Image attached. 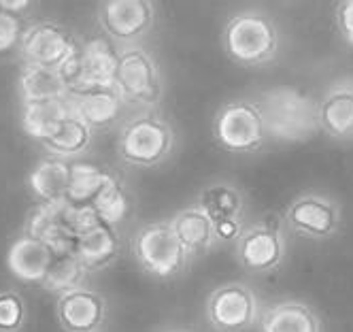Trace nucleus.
I'll return each mask as SVG.
<instances>
[{
	"mask_svg": "<svg viewBox=\"0 0 353 332\" xmlns=\"http://www.w3.org/2000/svg\"><path fill=\"white\" fill-rule=\"evenodd\" d=\"M281 28L264 9H241L225 19L221 28V47L234 64L260 68L272 64L281 54Z\"/></svg>",
	"mask_w": 353,
	"mask_h": 332,
	"instance_id": "nucleus-1",
	"label": "nucleus"
},
{
	"mask_svg": "<svg viewBox=\"0 0 353 332\" xmlns=\"http://www.w3.org/2000/svg\"><path fill=\"white\" fill-rule=\"evenodd\" d=\"M256 100L262 107L270 141L300 143L319 130L315 100L307 94L281 86L262 92Z\"/></svg>",
	"mask_w": 353,
	"mask_h": 332,
	"instance_id": "nucleus-2",
	"label": "nucleus"
},
{
	"mask_svg": "<svg viewBox=\"0 0 353 332\" xmlns=\"http://www.w3.org/2000/svg\"><path fill=\"white\" fill-rule=\"evenodd\" d=\"M174 143L176 137L170 121L156 111H143L121 126L117 156L130 166L151 168L170 158Z\"/></svg>",
	"mask_w": 353,
	"mask_h": 332,
	"instance_id": "nucleus-3",
	"label": "nucleus"
},
{
	"mask_svg": "<svg viewBox=\"0 0 353 332\" xmlns=\"http://www.w3.org/2000/svg\"><path fill=\"white\" fill-rule=\"evenodd\" d=\"M211 130L221 149L239 156L256 153L270 141L262 107L256 98L247 96L223 102L213 117Z\"/></svg>",
	"mask_w": 353,
	"mask_h": 332,
	"instance_id": "nucleus-4",
	"label": "nucleus"
},
{
	"mask_svg": "<svg viewBox=\"0 0 353 332\" xmlns=\"http://www.w3.org/2000/svg\"><path fill=\"white\" fill-rule=\"evenodd\" d=\"M132 255L139 266L156 279H174L183 275L192 260L168 219L141 226L132 237Z\"/></svg>",
	"mask_w": 353,
	"mask_h": 332,
	"instance_id": "nucleus-5",
	"label": "nucleus"
},
{
	"mask_svg": "<svg viewBox=\"0 0 353 332\" xmlns=\"http://www.w3.org/2000/svg\"><path fill=\"white\" fill-rule=\"evenodd\" d=\"M115 88L125 105L154 111L164 98V77L158 60L143 45L119 47V68Z\"/></svg>",
	"mask_w": 353,
	"mask_h": 332,
	"instance_id": "nucleus-6",
	"label": "nucleus"
},
{
	"mask_svg": "<svg viewBox=\"0 0 353 332\" xmlns=\"http://www.w3.org/2000/svg\"><path fill=\"white\" fill-rule=\"evenodd\" d=\"M119 68V47L107 37H92L79 45L74 56L60 66L66 96L88 88H113Z\"/></svg>",
	"mask_w": 353,
	"mask_h": 332,
	"instance_id": "nucleus-7",
	"label": "nucleus"
},
{
	"mask_svg": "<svg viewBox=\"0 0 353 332\" xmlns=\"http://www.w3.org/2000/svg\"><path fill=\"white\" fill-rule=\"evenodd\" d=\"M205 315L217 332H247L260 324L262 302L251 286L225 281L207 296Z\"/></svg>",
	"mask_w": 353,
	"mask_h": 332,
	"instance_id": "nucleus-8",
	"label": "nucleus"
},
{
	"mask_svg": "<svg viewBox=\"0 0 353 332\" xmlns=\"http://www.w3.org/2000/svg\"><path fill=\"white\" fill-rule=\"evenodd\" d=\"M234 255L241 268L251 275L274 273L285 262L288 255V241L281 224L258 219L249 226H243L236 237Z\"/></svg>",
	"mask_w": 353,
	"mask_h": 332,
	"instance_id": "nucleus-9",
	"label": "nucleus"
},
{
	"mask_svg": "<svg viewBox=\"0 0 353 332\" xmlns=\"http://www.w3.org/2000/svg\"><path fill=\"white\" fill-rule=\"evenodd\" d=\"M98 26L117 47L139 45L156 26V5L149 0H105L96 9Z\"/></svg>",
	"mask_w": 353,
	"mask_h": 332,
	"instance_id": "nucleus-10",
	"label": "nucleus"
},
{
	"mask_svg": "<svg viewBox=\"0 0 353 332\" xmlns=\"http://www.w3.org/2000/svg\"><path fill=\"white\" fill-rule=\"evenodd\" d=\"M79 45L81 43L64 23L56 19H39L30 21L23 30L19 56L23 64L60 68L74 56Z\"/></svg>",
	"mask_w": 353,
	"mask_h": 332,
	"instance_id": "nucleus-11",
	"label": "nucleus"
},
{
	"mask_svg": "<svg viewBox=\"0 0 353 332\" xmlns=\"http://www.w3.org/2000/svg\"><path fill=\"white\" fill-rule=\"evenodd\" d=\"M285 226L294 235L311 241H327L341 230V204L317 192H305L290 200L283 213Z\"/></svg>",
	"mask_w": 353,
	"mask_h": 332,
	"instance_id": "nucleus-12",
	"label": "nucleus"
},
{
	"mask_svg": "<svg viewBox=\"0 0 353 332\" xmlns=\"http://www.w3.org/2000/svg\"><path fill=\"white\" fill-rule=\"evenodd\" d=\"M196 207L217 228L219 241L236 239L245 222V196L230 182H211L196 196Z\"/></svg>",
	"mask_w": 353,
	"mask_h": 332,
	"instance_id": "nucleus-13",
	"label": "nucleus"
},
{
	"mask_svg": "<svg viewBox=\"0 0 353 332\" xmlns=\"http://www.w3.org/2000/svg\"><path fill=\"white\" fill-rule=\"evenodd\" d=\"M56 315L64 332H103L109 304L98 290L79 286L58 296Z\"/></svg>",
	"mask_w": 353,
	"mask_h": 332,
	"instance_id": "nucleus-14",
	"label": "nucleus"
},
{
	"mask_svg": "<svg viewBox=\"0 0 353 332\" xmlns=\"http://www.w3.org/2000/svg\"><path fill=\"white\" fill-rule=\"evenodd\" d=\"M315 107L321 133L334 141H353V75L332 81Z\"/></svg>",
	"mask_w": 353,
	"mask_h": 332,
	"instance_id": "nucleus-15",
	"label": "nucleus"
},
{
	"mask_svg": "<svg viewBox=\"0 0 353 332\" xmlns=\"http://www.w3.org/2000/svg\"><path fill=\"white\" fill-rule=\"evenodd\" d=\"M58 251L43 239L21 233L7 251V268L23 284L43 286L49 271L56 262Z\"/></svg>",
	"mask_w": 353,
	"mask_h": 332,
	"instance_id": "nucleus-16",
	"label": "nucleus"
},
{
	"mask_svg": "<svg viewBox=\"0 0 353 332\" xmlns=\"http://www.w3.org/2000/svg\"><path fill=\"white\" fill-rule=\"evenodd\" d=\"M68 102L72 115H77L92 130H107L111 128L121 111H123V98L119 90L113 88H88L79 92H70Z\"/></svg>",
	"mask_w": 353,
	"mask_h": 332,
	"instance_id": "nucleus-17",
	"label": "nucleus"
},
{
	"mask_svg": "<svg viewBox=\"0 0 353 332\" xmlns=\"http://www.w3.org/2000/svg\"><path fill=\"white\" fill-rule=\"evenodd\" d=\"M121 253L119 228L100 219L77 237L74 241V255L81 260L88 273H98L109 268Z\"/></svg>",
	"mask_w": 353,
	"mask_h": 332,
	"instance_id": "nucleus-18",
	"label": "nucleus"
},
{
	"mask_svg": "<svg viewBox=\"0 0 353 332\" xmlns=\"http://www.w3.org/2000/svg\"><path fill=\"white\" fill-rule=\"evenodd\" d=\"M260 332H323L321 318L305 300L285 298L270 302L260 315Z\"/></svg>",
	"mask_w": 353,
	"mask_h": 332,
	"instance_id": "nucleus-19",
	"label": "nucleus"
},
{
	"mask_svg": "<svg viewBox=\"0 0 353 332\" xmlns=\"http://www.w3.org/2000/svg\"><path fill=\"white\" fill-rule=\"evenodd\" d=\"M72 160L47 156L39 160L28 173V190L34 196L37 204L62 202L68 196L70 179H72Z\"/></svg>",
	"mask_w": 353,
	"mask_h": 332,
	"instance_id": "nucleus-20",
	"label": "nucleus"
},
{
	"mask_svg": "<svg viewBox=\"0 0 353 332\" xmlns=\"http://www.w3.org/2000/svg\"><path fill=\"white\" fill-rule=\"evenodd\" d=\"M168 222L174 230L176 239L181 241V245L188 249L192 258L211 251L219 243L215 224L196 204H190V207L176 211Z\"/></svg>",
	"mask_w": 353,
	"mask_h": 332,
	"instance_id": "nucleus-21",
	"label": "nucleus"
},
{
	"mask_svg": "<svg viewBox=\"0 0 353 332\" xmlns=\"http://www.w3.org/2000/svg\"><path fill=\"white\" fill-rule=\"evenodd\" d=\"M72 115L68 96L21 102V126L34 141L43 143Z\"/></svg>",
	"mask_w": 353,
	"mask_h": 332,
	"instance_id": "nucleus-22",
	"label": "nucleus"
},
{
	"mask_svg": "<svg viewBox=\"0 0 353 332\" xmlns=\"http://www.w3.org/2000/svg\"><path fill=\"white\" fill-rule=\"evenodd\" d=\"M115 177H117L115 173H111L103 166H96L90 162H74L66 202L70 207L94 211L96 202L107 192V188L115 182Z\"/></svg>",
	"mask_w": 353,
	"mask_h": 332,
	"instance_id": "nucleus-23",
	"label": "nucleus"
},
{
	"mask_svg": "<svg viewBox=\"0 0 353 332\" xmlns=\"http://www.w3.org/2000/svg\"><path fill=\"white\" fill-rule=\"evenodd\" d=\"M92 143H94L92 128L85 126L77 115H70L58 130L47 141H43L41 145L45 147L49 156L72 160L77 156H83V153L92 147Z\"/></svg>",
	"mask_w": 353,
	"mask_h": 332,
	"instance_id": "nucleus-24",
	"label": "nucleus"
},
{
	"mask_svg": "<svg viewBox=\"0 0 353 332\" xmlns=\"http://www.w3.org/2000/svg\"><path fill=\"white\" fill-rule=\"evenodd\" d=\"M17 90L21 102L62 98L66 96V86L58 68H45L34 64H23L17 77Z\"/></svg>",
	"mask_w": 353,
	"mask_h": 332,
	"instance_id": "nucleus-25",
	"label": "nucleus"
},
{
	"mask_svg": "<svg viewBox=\"0 0 353 332\" xmlns=\"http://www.w3.org/2000/svg\"><path fill=\"white\" fill-rule=\"evenodd\" d=\"M88 275L90 273L85 271L77 255H74V251H58L52 271H49L47 279L43 281V288L60 296L72 288L85 286Z\"/></svg>",
	"mask_w": 353,
	"mask_h": 332,
	"instance_id": "nucleus-26",
	"label": "nucleus"
},
{
	"mask_svg": "<svg viewBox=\"0 0 353 332\" xmlns=\"http://www.w3.org/2000/svg\"><path fill=\"white\" fill-rule=\"evenodd\" d=\"M28 320V306L17 290H0V332H21Z\"/></svg>",
	"mask_w": 353,
	"mask_h": 332,
	"instance_id": "nucleus-27",
	"label": "nucleus"
},
{
	"mask_svg": "<svg viewBox=\"0 0 353 332\" xmlns=\"http://www.w3.org/2000/svg\"><path fill=\"white\" fill-rule=\"evenodd\" d=\"M21 15H15L0 7V56H9L13 51H19L23 30L28 23H23Z\"/></svg>",
	"mask_w": 353,
	"mask_h": 332,
	"instance_id": "nucleus-28",
	"label": "nucleus"
},
{
	"mask_svg": "<svg viewBox=\"0 0 353 332\" xmlns=\"http://www.w3.org/2000/svg\"><path fill=\"white\" fill-rule=\"evenodd\" d=\"M334 26L341 39L353 47V0H343L334 9Z\"/></svg>",
	"mask_w": 353,
	"mask_h": 332,
	"instance_id": "nucleus-29",
	"label": "nucleus"
},
{
	"mask_svg": "<svg viewBox=\"0 0 353 332\" xmlns=\"http://www.w3.org/2000/svg\"><path fill=\"white\" fill-rule=\"evenodd\" d=\"M166 332H185V330H166Z\"/></svg>",
	"mask_w": 353,
	"mask_h": 332,
	"instance_id": "nucleus-30",
	"label": "nucleus"
},
{
	"mask_svg": "<svg viewBox=\"0 0 353 332\" xmlns=\"http://www.w3.org/2000/svg\"><path fill=\"white\" fill-rule=\"evenodd\" d=\"M103 332H105V330H103Z\"/></svg>",
	"mask_w": 353,
	"mask_h": 332,
	"instance_id": "nucleus-31",
	"label": "nucleus"
}]
</instances>
